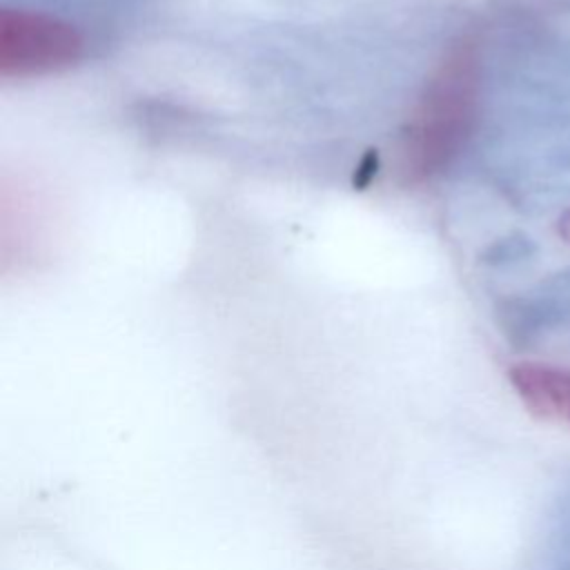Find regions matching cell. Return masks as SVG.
<instances>
[{"mask_svg": "<svg viewBox=\"0 0 570 570\" xmlns=\"http://www.w3.org/2000/svg\"><path fill=\"white\" fill-rule=\"evenodd\" d=\"M479 60L470 45L456 47L430 82L403 142V169L430 176L465 142L476 114Z\"/></svg>", "mask_w": 570, "mask_h": 570, "instance_id": "6da1fadb", "label": "cell"}, {"mask_svg": "<svg viewBox=\"0 0 570 570\" xmlns=\"http://www.w3.org/2000/svg\"><path fill=\"white\" fill-rule=\"evenodd\" d=\"M508 379L528 412L548 423L570 425V370L546 363H517Z\"/></svg>", "mask_w": 570, "mask_h": 570, "instance_id": "3957f363", "label": "cell"}, {"mask_svg": "<svg viewBox=\"0 0 570 570\" xmlns=\"http://www.w3.org/2000/svg\"><path fill=\"white\" fill-rule=\"evenodd\" d=\"M82 56L80 33L65 20L31 11H0V76L29 78L60 71Z\"/></svg>", "mask_w": 570, "mask_h": 570, "instance_id": "7a4b0ae2", "label": "cell"}]
</instances>
